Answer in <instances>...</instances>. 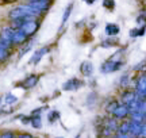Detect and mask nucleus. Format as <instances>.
<instances>
[{
  "instance_id": "423d86ee",
  "label": "nucleus",
  "mask_w": 146,
  "mask_h": 138,
  "mask_svg": "<svg viewBox=\"0 0 146 138\" xmlns=\"http://www.w3.org/2000/svg\"><path fill=\"white\" fill-rule=\"evenodd\" d=\"M49 50H50V49L47 48V46H45V48H41V49H38L35 53L33 54L31 60H30V64L34 65V64H36V62H39L42 57H43V56H45L46 53H49Z\"/></svg>"
},
{
  "instance_id": "20e7f679",
  "label": "nucleus",
  "mask_w": 146,
  "mask_h": 138,
  "mask_svg": "<svg viewBox=\"0 0 146 138\" xmlns=\"http://www.w3.org/2000/svg\"><path fill=\"white\" fill-rule=\"evenodd\" d=\"M27 38H29V35H27L25 31L14 29L12 37H11V42H12V45H22V43L26 42Z\"/></svg>"
},
{
  "instance_id": "b1692460",
  "label": "nucleus",
  "mask_w": 146,
  "mask_h": 138,
  "mask_svg": "<svg viewBox=\"0 0 146 138\" xmlns=\"http://www.w3.org/2000/svg\"><path fill=\"white\" fill-rule=\"evenodd\" d=\"M18 138H33L31 135H29V134H21Z\"/></svg>"
},
{
  "instance_id": "2eb2a0df",
  "label": "nucleus",
  "mask_w": 146,
  "mask_h": 138,
  "mask_svg": "<svg viewBox=\"0 0 146 138\" xmlns=\"http://www.w3.org/2000/svg\"><path fill=\"white\" fill-rule=\"evenodd\" d=\"M72 8H73L72 4H69L68 7L65 8V11H64V15H62V25H65V23L68 22L69 16H70V14H72Z\"/></svg>"
},
{
  "instance_id": "39448f33",
  "label": "nucleus",
  "mask_w": 146,
  "mask_h": 138,
  "mask_svg": "<svg viewBox=\"0 0 146 138\" xmlns=\"http://www.w3.org/2000/svg\"><path fill=\"white\" fill-rule=\"evenodd\" d=\"M38 81H39L38 74H29L26 79L22 81V87L23 88H33V87H35L38 84Z\"/></svg>"
},
{
  "instance_id": "1a4fd4ad",
  "label": "nucleus",
  "mask_w": 146,
  "mask_h": 138,
  "mask_svg": "<svg viewBox=\"0 0 146 138\" xmlns=\"http://www.w3.org/2000/svg\"><path fill=\"white\" fill-rule=\"evenodd\" d=\"M104 31L106 34L108 35V37H115V35H118L120 31V29L118 25H115V23H108L107 26H106L104 29Z\"/></svg>"
},
{
  "instance_id": "f8f14e48",
  "label": "nucleus",
  "mask_w": 146,
  "mask_h": 138,
  "mask_svg": "<svg viewBox=\"0 0 146 138\" xmlns=\"http://www.w3.org/2000/svg\"><path fill=\"white\" fill-rule=\"evenodd\" d=\"M137 99V96L134 92H131V91H126L123 92V95H122V100L125 104H130L131 102H134Z\"/></svg>"
},
{
  "instance_id": "aec40b11",
  "label": "nucleus",
  "mask_w": 146,
  "mask_h": 138,
  "mask_svg": "<svg viewBox=\"0 0 146 138\" xmlns=\"http://www.w3.org/2000/svg\"><path fill=\"white\" fill-rule=\"evenodd\" d=\"M58 117H60V114H58L57 111H53L52 114H50V122H54Z\"/></svg>"
},
{
  "instance_id": "393cba45",
  "label": "nucleus",
  "mask_w": 146,
  "mask_h": 138,
  "mask_svg": "<svg viewBox=\"0 0 146 138\" xmlns=\"http://www.w3.org/2000/svg\"><path fill=\"white\" fill-rule=\"evenodd\" d=\"M84 1H85L87 4H94V3L96 1V0H84Z\"/></svg>"
},
{
  "instance_id": "5701e85b",
  "label": "nucleus",
  "mask_w": 146,
  "mask_h": 138,
  "mask_svg": "<svg viewBox=\"0 0 146 138\" xmlns=\"http://www.w3.org/2000/svg\"><path fill=\"white\" fill-rule=\"evenodd\" d=\"M14 1H18V0H1L3 4H10V3H14Z\"/></svg>"
},
{
  "instance_id": "4be33fe9",
  "label": "nucleus",
  "mask_w": 146,
  "mask_h": 138,
  "mask_svg": "<svg viewBox=\"0 0 146 138\" xmlns=\"http://www.w3.org/2000/svg\"><path fill=\"white\" fill-rule=\"evenodd\" d=\"M1 138H14V135H12V133H4L1 135Z\"/></svg>"
},
{
  "instance_id": "f03ea898",
  "label": "nucleus",
  "mask_w": 146,
  "mask_h": 138,
  "mask_svg": "<svg viewBox=\"0 0 146 138\" xmlns=\"http://www.w3.org/2000/svg\"><path fill=\"white\" fill-rule=\"evenodd\" d=\"M122 66V61H114V60H108L103 64L100 65V70L103 73H111V72H115Z\"/></svg>"
},
{
  "instance_id": "a211bd4d",
  "label": "nucleus",
  "mask_w": 146,
  "mask_h": 138,
  "mask_svg": "<svg viewBox=\"0 0 146 138\" xmlns=\"http://www.w3.org/2000/svg\"><path fill=\"white\" fill-rule=\"evenodd\" d=\"M16 100H18V99H16V96L11 95V94H8V95L5 96V99H4V102L7 103V104H12V103H15Z\"/></svg>"
},
{
  "instance_id": "6e6552de",
  "label": "nucleus",
  "mask_w": 146,
  "mask_h": 138,
  "mask_svg": "<svg viewBox=\"0 0 146 138\" xmlns=\"http://www.w3.org/2000/svg\"><path fill=\"white\" fill-rule=\"evenodd\" d=\"M137 91L139 95H146V74H142L137 80Z\"/></svg>"
},
{
  "instance_id": "f257e3e1",
  "label": "nucleus",
  "mask_w": 146,
  "mask_h": 138,
  "mask_svg": "<svg viewBox=\"0 0 146 138\" xmlns=\"http://www.w3.org/2000/svg\"><path fill=\"white\" fill-rule=\"evenodd\" d=\"M38 27H39V23L36 22V19H25L19 30L25 31L29 37H31V35H34L36 33Z\"/></svg>"
},
{
  "instance_id": "f3484780",
  "label": "nucleus",
  "mask_w": 146,
  "mask_h": 138,
  "mask_svg": "<svg viewBox=\"0 0 146 138\" xmlns=\"http://www.w3.org/2000/svg\"><path fill=\"white\" fill-rule=\"evenodd\" d=\"M31 123H33V126H34V127H36V129H39V127L42 126L41 118H39V117H34V118H31Z\"/></svg>"
},
{
  "instance_id": "7ed1b4c3",
  "label": "nucleus",
  "mask_w": 146,
  "mask_h": 138,
  "mask_svg": "<svg viewBox=\"0 0 146 138\" xmlns=\"http://www.w3.org/2000/svg\"><path fill=\"white\" fill-rule=\"evenodd\" d=\"M26 4L38 11H41V12H46L49 5H50V1H47V0H29Z\"/></svg>"
},
{
  "instance_id": "0eeeda50",
  "label": "nucleus",
  "mask_w": 146,
  "mask_h": 138,
  "mask_svg": "<svg viewBox=\"0 0 146 138\" xmlns=\"http://www.w3.org/2000/svg\"><path fill=\"white\" fill-rule=\"evenodd\" d=\"M81 85H83V81H80L78 79H70L64 84L62 88L65 91H74V90H77V88H80Z\"/></svg>"
},
{
  "instance_id": "9d476101",
  "label": "nucleus",
  "mask_w": 146,
  "mask_h": 138,
  "mask_svg": "<svg viewBox=\"0 0 146 138\" xmlns=\"http://www.w3.org/2000/svg\"><path fill=\"white\" fill-rule=\"evenodd\" d=\"M80 72L84 74V76H91V74L94 73V65L92 62H89V61H84L81 66H80Z\"/></svg>"
},
{
  "instance_id": "6ab92c4d",
  "label": "nucleus",
  "mask_w": 146,
  "mask_h": 138,
  "mask_svg": "<svg viewBox=\"0 0 146 138\" xmlns=\"http://www.w3.org/2000/svg\"><path fill=\"white\" fill-rule=\"evenodd\" d=\"M31 46H33V42H31V41H30V42L27 43L26 46H25V48H23V49H22V50H21V54H19V57H22V56H23V54L26 53V52H29Z\"/></svg>"
},
{
  "instance_id": "9b49d317",
  "label": "nucleus",
  "mask_w": 146,
  "mask_h": 138,
  "mask_svg": "<svg viewBox=\"0 0 146 138\" xmlns=\"http://www.w3.org/2000/svg\"><path fill=\"white\" fill-rule=\"evenodd\" d=\"M129 107L126 106V104H122V106H119L116 110H115L114 112V117L115 118H119V119H123V118L127 117V114H129Z\"/></svg>"
},
{
  "instance_id": "ddd939ff",
  "label": "nucleus",
  "mask_w": 146,
  "mask_h": 138,
  "mask_svg": "<svg viewBox=\"0 0 146 138\" xmlns=\"http://www.w3.org/2000/svg\"><path fill=\"white\" fill-rule=\"evenodd\" d=\"M118 39L116 38H112V37H110L108 39H106V41H103L102 42V46L103 48H112V46H118Z\"/></svg>"
},
{
  "instance_id": "dca6fc26",
  "label": "nucleus",
  "mask_w": 146,
  "mask_h": 138,
  "mask_svg": "<svg viewBox=\"0 0 146 138\" xmlns=\"http://www.w3.org/2000/svg\"><path fill=\"white\" fill-rule=\"evenodd\" d=\"M103 7L106 10L112 11L115 8V0H103Z\"/></svg>"
},
{
  "instance_id": "412c9836",
  "label": "nucleus",
  "mask_w": 146,
  "mask_h": 138,
  "mask_svg": "<svg viewBox=\"0 0 146 138\" xmlns=\"http://www.w3.org/2000/svg\"><path fill=\"white\" fill-rule=\"evenodd\" d=\"M139 137L141 138H146V125H142L141 133H139Z\"/></svg>"
},
{
  "instance_id": "4468645a",
  "label": "nucleus",
  "mask_w": 146,
  "mask_h": 138,
  "mask_svg": "<svg viewBox=\"0 0 146 138\" xmlns=\"http://www.w3.org/2000/svg\"><path fill=\"white\" fill-rule=\"evenodd\" d=\"M145 30H146L145 25L141 29H133V30H130V37H141V35L145 34Z\"/></svg>"
}]
</instances>
